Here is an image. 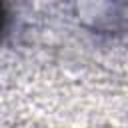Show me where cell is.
<instances>
[{
    "mask_svg": "<svg viewBox=\"0 0 128 128\" xmlns=\"http://www.w3.org/2000/svg\"><path fill=\"white\" fill-rule=\"evenodd\" d=\"M76 18L96 32L128 30V0H72Z\"/></svg>",
    "mask_w": 128,
    "mask_h": 128,
    "instance_id": "1",
    "label": "cell"
},
{
    "mask_svg": "<svg viewBox=\"0 0 128 128\" xmlns=\"http://www.w3.org/2000/svg\"><path fill=\"white\" fill-rule=\"evenodd\" d=\"M2 16H4V12H2V2H0V28H2Z\"/></svg>",
    "mask_w": 128,
    "mask_h": 128,
    "instance_id": "2",
    "label": "cell"
}]
</instances>
